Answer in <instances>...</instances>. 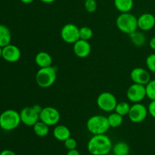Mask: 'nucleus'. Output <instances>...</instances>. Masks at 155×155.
I'll use <instances>...</instances> for the list:
<instances>
[{"label": "nucleus", "instance_id": "obj_1", "mask_svg": "<svg viewBox=\"0 0 155 155\" xmlns=\"http://www.w3.org/2000/svg\"><path fill=\"white\" fill-rule=\"evenodd\" d=\"M112 142L106 134L93 135L87 144L88 151L91 155H105L112 150Z\"/></svg>", "mask_w": 155, "mask_h": 155}, {"label": "nucleus", "instance_id": "obj_2", "mask_svg": "<svg viewBox=\"0 0 155 155\" xmlns=\"http://www.w3.org/2000/svg\"><path fill=\"white\" fill-rule=\"evenodd\" d=\"M116 25L120 31L130 35L137 30L138 18L130 12L121 13L117 18Z\"/></svg>", "mask_w": 155, "mask_h": 155}, {"label": "nucleus", "instance_id": "obj_3", "mask_svg": "<svg viewBox=\"0 0 155 155\" xmlns=\"http://www.w3.org/2000/svg\"><path fill=\"white\" fill-rule=\"evenodd\" d=\"M86 128L92 135H101L106 134L110 127L107 120V117L94 115L88 119Z\"/></svg>", "mask_w": 155, "mask_h": 155}, {"label": "nucleus", "instance_id": "obj_4", "mask_svg": "<svg viewBox=\"0 0 155 155\" xmlns=\"http://www.w3.org/2000/svg\"><path fill=\"white\" fill-rule=\"evenodd\" d=\"M57 79V71L55 68L52 66L47 67V68H39V71L36 72V83L38 86L43 89L50 87L52 86Z\"/></svg>", "mask_w": 155, "mask_h": 155}, {"label": "nucleus", "instance_id": "obj_5", "mask_svg": "<svg viewBox=\"0 0 155 155\" xmlns=\"http://www.w3.org/2000/svg\"><path fill=\"white\" fill-rule=\"evenodd\" d=\"M20 112L15 110L8 109L0 114V125L2 130L5 131H12L19 127L21 124Z\"/></svg>", "mask_w": 155, "mask_h": 155}, {"label": "nucleus", "instance_id": "obj_6", "mask_svg": "<svg viewBox=\"0 0 155 155\" xmlns=\"http://www.w3.org/2000/svg\"><path fill=\"white\" fill-rule=\"evenodd\" d=\"M42 109V107L39 104L24 107L20 111L21 123L27 127H33L39 120V114Z\"/></svg>", "mask_w": 155, "mask_h": 155}, {"label": "nucleus", "instance_id": "obj_7", "mask_svg": "<svg viewBox=\"0 0 155 155\" xmlns=\"http://www.w3.org/2000/svg\"><path fill=\"white\" fill-rule=\"evenodd\" d=\"M99 109L104 112H113L116 108L117 100L114 94L108 92H104L99 94L96 100Z\"/></svg>", "mask_w": 155, "mask_h": 155}, {"label": "nucleus", "instance_id": "obj_8", "mask_svg": "<svg viewBox=\"0 0 155 155\" xmlns=\"http://www.w3.org/2000/svg\"><path fill=\"white\" fill-rule=\"evenodd\" d=\"M61 37L68 44H74L80 39V28L74 24H67L61 30Z\"/></svg>", "mask_w": 155, "mask_h": 155}, {"label": "nucleus", "instance_id": "obj_9", "mask_svg": "<svg viewBox=\"0 0 155 155\" xmlns=\"http://www.w3.org/2000/svg\"><path fill=\"white\" fill-rule=\"evenodd\" d=\"M61 119L60 112L53 107H42L39 114V120L42 121L49 127L57 125Z\"/></svg>", "mask_w": 155, "mask_h": 155}, {"label": "nucleus", "instance_id": "obj_10", "mask_svg": "<svg viewBox=\"0 0 155 155\" xmlns=\"http://www.w3.org/2000/svg\"><path fill=\"white\" fill-rule=\"evenodd\" d=\"M148 114V107H145L142 103H133L130 107V112L128 114V117L131 122L135 124L142 123L146 119Z\"/></svg>", "mask_w": 155, "mask_h": 155}, {"label": "nucleus", "instance_id": "obj_11", "mask_svg": "<svg viewBox=\"0 0 155 155\" xmlns=\"http://www.w3.org/2000/svg\"><path fill=\"white\" fill-rule=\"evenodd\" d=\"M127 97L133 103H139L146 98L145 86L133 83L127 91Z\"/></svg>", "mask_w": 155, "mask_h": 155}, {"label": "nucleus", "instance_id": "obj_12", "mask_svg": "<svg viewBox=\"0 0 155 155\" xmlns=\"http://www.w3.org/2000/svg\"><path fill=\"white\" fill-rule=\"evenodd\" d=\"M21 57L20 48L13 44H8L2 48V58L9 63L18 61Z\"/></svg>", "mask_w": 155, "mask_h": 155}, {"label": "nucleus", "instance_id": "obj_13", "mask_svg": "<svg viewBox=\"0 0 155 155\" xmlns=\"http://www.w3.org/2000/svg\"><path fill=\"white\" fill-rule=\"evenodd\" d=\"M130 78L133 83L146 86L151 80L149 71L142 68H136L130 73Z\"/></svg>", "mask_w": 155, "mask_h": 155}, {"label": "nucleus", "instance_id": "obj_14", "mask_svg": "<svg viewBox=\"0 0 155 155\" xmlns=\"http://www.w3.org/2000/svg\"><path fill=\"white\" fill-rule=\"evenodd\" d=\"M73 45H74L73 50H74V54L78 58H85L90 54L92 48H91V45L89 41L80 39Z\"/></svg>", "mask_w": 155, "mask_h": 155}, {"label": "nucleus", "instance_id": "obj_15", "mask_svg": "<svg viewBox=\"0 0 155 155\" xmlns=\"http://www.w3.org/2000/svg\"><path fill=\"white\" fill-rule=\"evenodd\" d=\"M155 27V17L151 13H144L138 18V29L149 31Z\"/></svg>", "mask_w": 155, "mask_h": 155}, {"label": "nucleus", "instance_id": "obj_16", "mask_svg": "<svg viewBox=\"0 0 155 155\" xmlns=\"http://www.w3.org/2000/svg\"><path fill=\"white\" fill-rule=\"evenodd\" d=\"M35 62L39 68L52 66V58L49 53L46 51H39L35 57Z\"/></svg>", "mask_w": 155, "mask_h": 155}, {"label": "nucleus", "instance_id": "obj_17", "mask_svg": "<svg viewBox=\"0 0 155 155\" xmlns=\"http://www.w3.org/2000/svg\"><path fill=\"white\" fill-rule=\"evenodd\" d=\"M53 136L57 140L64 142L66 139L71 137V130L64 125H58L54 128Z\"/></svg>", "mask_w": 155, "mask_h": 155}, {"label": "nucleus", "instance_id": "obj_18", "mask_svg": "<svg viewBox=\"0 0 155 155\" xmlns=\"http://www.w3.org/2000/svg\"><path fill=\"white\" fill-rule=\"evenodd\" d=\"M12 33L10 29L4 24H0V46L5 47L11 43Z\"/></svg>", "mask_w": 155, "mask_h": 155}, {"label": "nucleus", "instance_id": "obj_19", "mask_svg": "<svg viewBox=\"0 0 155 155\" xmlns=\"http://www.w3.org/2000/svg\"><path fill=\"white\" fill-rule=\"evenodd\" d=\"M114 3L117 10L119 11L120 13L130 12L134 5L133 0H114Z\"/></svg>", "mask_w": 155, "mask_h": 155}, {"label": "nucleus", "instance_id": "obj_20", "mask_svg": "<svg viewBox=\"0 0 155 155\" xmlns=\"http://www.w3.org/2000/svg\"><path fill=\"white\" fill-rule=\"evenodd\" d=\"M130 41L134 45L137 47H142L146 42V36H145L142 32L141 31H135L129 35Z\"/></svg>", "mask_w": 155, "mask_h": 155}, {"label": "nucleus", "instance_id": "obj_21", "mask_svg": "<svg viewBox=\"0 0 155 155\" xmlns=\"http://www.w3.org/2000/svg\"><path fill=\"white\" fill-rule=\"evenodd\" d=\"M33 132L39 137H45L48 134L49 132V126L45 124L42 121L39 120L33 127Z\"/></svg>", "mask_w": 155, "mask_h": 155}, {"label": "nucleus", "instance_id": "obj_22", "mask_svg": "<svg viewBox=\"0 0 155 155\" xmlns=\"http://www.w3.org/2000/svg\"><path fill=\"white\" fill-rule=\"evenodd\" d=\"M130 148L127 143L124 142H117L112 147L114 155H128L130 154Z\"/></svg>", "mask_w": 155, "mask_h": 155}, {"label": "nucleus", "instance_id": "obj_23", "mask_svg": "<svg viewBox=\"0 0 155 155\" xmlns=\"http://www.w3.org/2000/svg\"><path fill=\"white\" fill-rule=\"evenodd\" d=\"M124 117L118 114L116 112L111 113L108 117H107V120L110 127L111 128H117L120 127L123 124L124 121Z\"/></svg>", "mask_w": 155, "mask_h": 155}, {"label": "nucleus", "instance_id": "obj_24", "mask_svg": "<svg viewBox=\"0 0 155 155\" xmlns=\"http://www.w3.org/2000/svg\"><path fill=\"white\" fill-rule=\"evenodd\" d=\"M130 107L128 102L127 101H120V102H117L116 106V108H115L114 112L117 113L118 114L121 115V116L124 117L128 115L129 112H130Z\"/></svg>", "mask_w": 155, "mask_h": 155}, {"label": "nucleus", "instance_id": "obj_25", "mask_svg": "<svg viewBox=\"0 0 155 155\" xmlns=\"http://www.w3.org/2000/svg\"><path fill=\"white\" fill-rule=\"evenodd\" d=\"M93 36V31L89 27H83L80 28V39L89 41Z\"/></svg>", "mask_w": 155, "mask_h": 155}, {"label": "nucleus", "instance_id": "obj_26", "mask_svg": "<svg viewBox=\"0 0 155 155\" xmlns=\"http://www.w3.org/2000/svg\"><path fill=\"white\" fill-rule=\"evenodd\" d=\"M146 96L151 101L155 100V80H151L149 83L145 86Z\"/></svg>", "mask_w": 155, "mask_h": 155}, {"label": "nucleus", "instance_id": "obj_27", "mask_svg": "<svg viewBox=\"0 0 155 155\" xmlns=\"http://www.w3.org/2000/svg\"><path fill=\"white\" fill-rule=\"evenodd\" d=\"M145 64L148 70L152 73H155V54H151L147 57Z\"/></svg>", "mask_w": 155, "mask_h": 155}, {"label": "nucleus", "instance_id": "obj_28", "mask_svg": "<svg viewBox=\"0 0 155 155\" xmlns=\"http://www.w3.org/2000/svg\"><path fill=\"white\" fill-rule=\"evenodd\" d=\"M84 6L87 12H89V13H94L97 9L96 0H86Z\"/></svg>", "mask_w": 155, "mask_h": 155}, {"label": "nucleus", "instance_id": "obj_29", "mask_svg": "<svg viewBox=\"0 0 155 155\" xmlns=\"http://www.w3.org/2000/svg\"><path fill=\"white\" fill-rule=\"evenodd\" d=\"M64 143L65 148L68 150H72L77 148V141H76V139H74V138H68V139H66V140L64 142Z\"/></svg>", "mask_w": 155, "mask_h": 155}, {"label": "nucleus", "instance_id": "obj_30", "mask_svg": "<svg viewBox=\"0 0 155 155\" xmlns=\"http://www.w3.org/2000/svg\"><path fill=\"white\" fill-rule=\"evenodd\" d=\"M148 114L155 119V100L151 101L148 107Z\"/></svg>", "mask_w": 155, "mask_h": 155}, {"label": "nucleus", "instance_id": "obj_31", "mask_svg": "<svg viewBox=\"0 0 155 155\" xmlns=\"http://www.w3.org/2000/svg\"><path fill=\"white\" fill-rule=\"evenodd\" d=\"M0 155H16V154L13 151H12V150L5 149L0 152Z\"/></svg>", "mask_w": 155, "mask_h": 155}, {"label": "nucleus", "instance_id": "obj_32", "mask_svg": "<svg viewBox=\"0 0 155 155\" xmlns=\"http://www.w3.org/2000/svg\"><path fill=\"white\" fill-rule=\"evenodd\" d=\"M149 46L152 50L155 51V36L151 38L149 41Z\"/></svg>", "mask_w": 155, "mask_h": 155}, {"label": "nucleus", "instance_id": "obj_33", "mask_svg": "<svg viewBox=\"0 0 155 155\" xmlns=\"http://www.w3.org/2000/svg\"><path fill=\"white\" fill-rule=\"evenodd\" d=\"M67 155H80V152L77 149H72V150H68Z\"/></svg>", "mask_w": 155, "mask_h": 155}, {"label": "nucleus", "instance_id": "obj_34", "mask_svg": "<svg viewBox=\"0 0 155 155\" xmlns=\"http://www.w3.org/2000/svg\"><path fill=\"white\" fill-rule=\"evenodd\" d=\"M39 1L42 2L43 3H45V4H50V3L54 2L55 0H39Z\"/></svg>", "mask_w": 155, "mask_h": 155}, {"label": "nucleus", "instance_id": "obj_35", "mask_svg": "<svg viewBox=\"0 0 155 155\" xmlns=\"http://www.w3.org/2000/svg\"><path fill=\"white\" fill-rule=\"evenodd\" d=\"M34 1V0H21V2L22 3H24V4H30V3H32Z\"/></svg>", "mask_w": 155, "mask_h": 155}, {"label": "nucleus", "instance_id": "obj_36", "mask_svg": "<svg viewBox=\"0 0 155 155\" xmlns=\"http://www.w3.org/2000/svg\"><path fill=\"white\" fill-rule=\"evenodd\" d=\"M0 58H2V47L0 46Z\"/></svg>", "mask_w": 155, "mask_h": 155}, {"label": "nucleus", "instance_id": "obj_37", "mask_svg": "<svg viewBox=\"0 0 155 155\" xmlns=\"http://www.w3.org/2000/svg\"><path fill=\"white\" fill-rule=\"evenodd\" d=\"M1 129H2V128H1V125H0V130H1Z\"/></svg>", "mask_w": 155, "mask_h": 155}, {"label": "nucleus", "instance_id": "obj_38", "mask_svg": "<svg viewBox=\"0 0 155 155\" xmlns=\"http://www.w3.org/2000/svg\"><path fill=\"white\" fill-rule=\"evenodd\" d=\"M105 155H110V154H105Z\"/></svg>", "mask_w": 155, "mask_h": 155}, {"label": "nucleus", "instance_id": "obj_39", "mask_svg": "<svg viewBox=\"0 0 155 155\" xmlns=\"http://www.w3.org/2000/svg\"><path fill=\"white\" fill-rule=\"evenodd\" d=\"M85 1H86V0H85Z\"/></svg>", "mask_w": 155, "mask_h": 155}]
</instances>
